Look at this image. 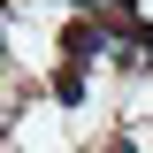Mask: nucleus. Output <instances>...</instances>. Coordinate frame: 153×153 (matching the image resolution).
<instances>
[{"label": "nucleus", "mask_w": 153, "mask_h": 153, "mask_svg": "<svg viewBox=\"0 0 153 153\" xmlns=\"http://www.w3.org/2000/svg\"><path fill=\"white\" fill-rule=\"evenodd\" d=\"M84 92H92V69H84V61H61L54 69V100L61 107H84Z\"/></svg>", "instance_id": "1"}]
</instances>
